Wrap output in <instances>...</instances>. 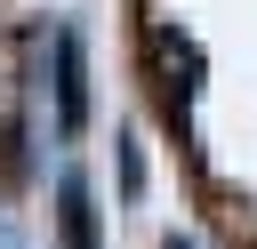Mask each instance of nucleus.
<instances>
[{"mask_svg": "<svg viewBox=\"0 0 257 249\" xmlns=\"http://www.w3.org/2000/svg\"><path fill=\"white\" fill-rule=\"evenodd\" d=\"M88 129V56H80V32L64 24L56 32V137H80Z\"/></svg>", "mask_w": 257, "mask_h": 249, "instance_id": "1", "label": "nucleus"}, {"mask_svg": "<svg viewBox=\"0 0 257 249\" xmlns=\"http://www.w3.org/2000/svg\"><path fill=\"white\" fill-rule=\"evenodd\" d=\"M64 249H96V217H88V185L64 177Z\"/></svg>", "mask_w": 257, "mask_h": 249, "instance_id": "2", "label": "nucleus"}, {"mask_svg": "<svg viewBox=\"0 0 257 249\" xmlns=\"http://www.w3.org/2000/svg\"><path fill=\"white\" fill-rule=\"evenodd\" d=\"M169 249H193V241H169Z\"/></svg>", "mask_w": 257, "mask_h": 249, "instance_id": "3", "label": "nucleus"}]
</instances>
